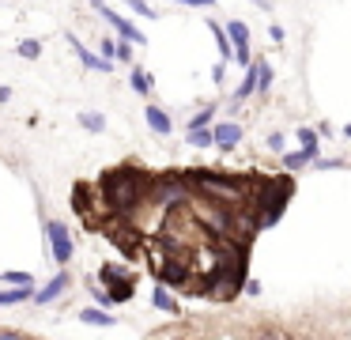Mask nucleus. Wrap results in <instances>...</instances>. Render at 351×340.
<instances>
[{
  "instance_id": "nucleus-23",
  "label": "nucleus",
  "mask_w": 351,
  "mask_h": 340,
  "mask_svg": "<svg viewBox=\"0 0 351 340\" xmlns=\"http://www.w3.org/2000/svg\"><path fill=\"white\" fill-rule=\"evenodd\" d=\"M257 76H261V91H268L276 83V72H272V65H268V60H257Z\"/></svg>"
},
{
  "instance_id": "nucleus-20",
  "label": "nucleus",
  "mask_w": 351,
  "mask_h": 340,
  "mask_svg": "<svg viewBox=\"0 0 351 340\" xmlns=\"http://www.w3.org/2000/svg\"><path fill=\"white\" fill-rule=\"evenodd\" d=\"M227 34H230V42H234V49L238 45H250V27H245V23H227Z\"/></svg>"
},
{
  "instance_id": "nucleus-29",
  "label": "nucleus",
  "mask_w": 351,
  "mask_h": 340,
  "mask_svg": "<svg viewBox=\"0 0 351 340\" xmlns=\"http://www.w3.org/2000/svg\"><path fill=\"white\" fill-rule=\"evenodd\" d=\"M313 166H317V170H336V166H343V163H340V159H321L317 155V159H313Z\"/></svg>"
},
{
  "instance_id": "nucleus-36",
  "label": "nucleus",
  "mask_w": 351,
  "mask_h": 340,
  "mask_svg": "<svg viewBox=\"0 0 351 340\" xmlns=\"http://www.w3.org/2000/svg\"><path fill=\"white\" fill-rule=\"evenodd\" d=\"M245 291H250V295H261V280H245Z\"/></svg>"
},
{
  "instance_id": "nucleus-10",
  "label": "nucleus",
  "mask_w": 351,
  "mask_h": 340,
  "mask_svg": "<svg viewBox=\"0 0 351 340\" xmlns=\"http://www.w3.org/2000/svg\"><path fill=\"white\" fill-rule=\"evenodd\" d=\"M152 306H155V310H162V314H182V306H178V299L167 291V284H159V287L152 291Z\"/></svg>"
},
{
  "instance_id": "nucleus-14",
  "label": "nucleus",
  "mask_w": 351,
  "mask_h": 340,
  "mask_svg": "<svg viewBox=\"0 0 351 340\" xmlns=\"http://www.w3.org/2000/svg\"><path fill=\"white\" fill-rule=\"evenodd\" d=\"M208 30H212V34H215V42H219V60H230V57H234V42H230L227 27H219L215 19H208Z\"/></svg>"
},
{
  "instance_id": "nucleus-8",
  "label": "nucleus",
  "mask_w": 351,
  "mask_h": 340,
  "mask_svg": "<svg viewBox=\"0 0 351 340\" xmlns=\"http://www.w3.org/2000/svg\"><path fill=\"white\" fill-rule=\"evenodd\" d=\"M238 140H242V125H238V121H219V125H215V144H219V151H234Z\"/></svg>"
},
{
  "instance_id": "nucleus-32",
  "label": "nucleus",
  "mask_w": 351,
  "mask_h": 340,
  "mask_svg": "<svg viewBox=\"0 0 351 340\" xmlns=\"http://www.w3.org/2000/svg\"><path fill=\"white\" fill-rule=\"evenodd\" d=\"M268 34H272V42H280V45H283V38H287V34H283L280 23H272V27H268Z\"/></svg>"
},
{
  "instance_id": "nucleus-9",
  "label": "nucleus",
  "mask_w": 351,
  "mask_h": 340,
  "mask_svg": "<svg viewBox=\"0 0 351 340\" xmlns=\"http://www.w3.org/2000/svg\"><path fill=\"white\" fill-rule=\"evenodd\" d=\"M257 91H261V76H257V60H253V65H245V76L234 91V102H245V98L257 95Z\"/></svg>"
},
{
  "instance_id": "nucleus-21",
  "label": "nucleus",
  "mask_w": 351,
  "mask_h": 340,
  "mask_svg": "<svg viewBox=\"0 0 351 340\" xmlns=\"http://www.w3.org/2000/svg\"><path fill=\"white\" fill-rule=\"evenodd\" d=\"M80 125H84L87 133H102V128H106V117H102V113H80Z\"/></svg>"
},
{
  "instance_id": "nucleus-2",
  "label": "nucleus",
  "mask_w": 351,
  "mask_h": 340,
  "mask_svg": "<svg viewBox=\"0 0 351 340\" xmlns=\"http://www.w3.org/2000/svg\"><path fill=\"white\" fill-rule=\"evenodd\" d=\"M193 178L189 170L185 174H159V178L152 181V189H147V204H155V208H182V204L193 201Z\"/></svg>"
},
{
  "instance_id": "nucleus-17",
  "label": "nucleus",
  "mask_w": 351,
  "mask_h": 340,
  "mask_svg": "<svg viewBox=\"0 0 351 340\" xmlns=\"http://www.w3.org/2000/svg\"><path fill=\"white\" fill-rule=\"evenodd\" d=\"M313 159H317V155H313V151H291V155H283V166H287V170H302V166H313Z\"/></svg>"
},
{
  "instance_id": "nucleus-12",
  "label": "nucleus",
  "mask_w": 351,
  "mask_h": 340,
  "mask_svg": "<svg viewBox=\"0 0 351 340\" xmlns=\"http://www.w3.org/2000/svg\"><path fill=\"white\" fill-rule=\"evenodd\" d=\"M72 208H76L80 219L95 223V216H91V189H87V185H76V193H72Z\"/></svg>"
},
{
  "instance_id": "nucleus-27",
  "label": "nucleus",
  "mask_w": 351,
  "mask_h": 340,
  "mask_svg": "<svg viewBox=\"0 0 351 340\" xmlns=\"http://www.w3.org/2000/svg\"><path fill=\"white\" fill-rule=\"evenodd\" d=\"M265 144H268V151H276V155H283V148H287V136H283V133H272Z\"/></svg>"
},
{
  "instance_id": "nucleus-15",
  "label": "nucleus",
  "mask_w": 351,
  "mask_h": 340,
  "mask_svg": "<svg viewBox=\"0 0 351 340\" xmlns=\"http://www.w3.org/2000/svg\"><path fill=\"white\" fill-rule=\"evenodd\" d=\"M144 117H147V125H152V133H159V136H170V128H174L167 117V110H159V106H147Z\"/></svg>"
},
{
  "instance_id": "nucleus-1",
  "label": "nucleus",
  "mask_w": 351,
  "mask_h": 340,
  "mask_svg": "<svg viewBox=\"0 0 351 340\" xmlns=\"http://www.w3.org/2000/svg\"><path fill=\"white\" fill-rule=\"evenodd\" d=\"M152 174L136 170V166H117V170L102 174L99 189H102V201L114 216H136V208L147 201V189H152Z\"/></svg>"
},
{
  "instance_id": "nucleus-11",
  "label": "nucleus",
  "mask_w": 351,
  "mask_h": 340,
  "mask_svg": "<svg viewBox=\"0 0 351 340\" xmlns=\"http://www.w3.org/2000/svg\"><path fill=\"white\" fill-rule=\"evenodd\" d=\"M80 321L84 325H99V329H106V325H114L117 317L110 314L106 306H87V310H80Z\"/></svg>"
},
{
  "instance_id": "nucleus-28",
  "label": "nucleus",
  "mask_w": 351,
  "mask_h": 340,
  "mask_svg": "<svg viewBox=\"0 0 351 340\" xmlns=\"http://www.w3.org/2000/svg\"><path fill=\"white\" fill-rule=\"evenodd\" d=\"M4 280H8V284H34L31 272H4Z\"/></svg>"
},
{
  "instance_id": "nucleus-31",
  "label": "nucleus",
  "mask_w": 351,
  "mask_h": 340,
  "mask_svg": "<svg viewBox=\"0 0 351 340\" xmlns=\"http://www.w3.org/2000/svg\"><path fill=\"white\" fill-rule=\"evenodd\" d=\"M212 80H215V83H223V80H227V65H223V60L212 68Z\"/></svg>"
},
{
  "instance_id": "nucleus-33",
  "label": "nucleus",
  "mask_w": 351,
  "mask_h": 340,
  "mask_svg": "<svg viewBox=\"0 0 351 340\" xmlns=\"http://www.w3.org/2000/svg\"><path fill=\"white\" fill-rule=\"evenodd\" d=\"M114 45H117L114 38H106V42H102V57H110V60H114Z\"/></svg>"
},
{
  "instance_id": "nucleus-30",
  "label": "nucleus",
  "mask_w": 351,
  "mask_h": 340,
  "mask_svg": "<svg viewBox=\"0 0 351 340\" xmlns=\"http://www.w3.org/2000/svg\"><path fill=\"white\" fill-rule=\"evenodd\" d=\"M234 60H238V65H253V60H250V45H238V49H234Z\"/></svg>"
},
{
  "instance_id": "nucleus-25",
  "label": "nucleus",
  "mask_w": 351,
  "mask_h": 340,
  "mask_svg": "<svg viewBox=\"0 0 351 340\" xmlns=\"http://www.w3.org/2000/svg\"><path fill=\"white\" fill-rule=\"evenodd\" d=\"M132 45H136V42H129V38H121V42L114 45V60H132Z\"/></svg>"
},
{
  "instance_id": "nucleus-24",
  "label": "nucleus",
  "mask_w": 351,
  "mask_h": 340,
  "mask_svg": "<svg viewBox=\"0 0 351 340\" xmlns=\"http://www.w3.org/2000/svg\"><path fill=\"white\" fill-rule=\"evenodd\" d=\"M212 121H215V106H204V110H197V113H193L189 128H200V125H212Z\"/></svg>"
},
{
  "instance_id": "nucleus-34",
  "label": "nucleus",
  "mask_w": 351,
  "mask_h": 340,
  "mask_svg": "<svg viewBox=\"0 0 351 340\" xmlns=\"http://www.w3.org/2000/svg\"><path fill=\"white\" fill-rule=\"evenodd\" d=\"M178 4H189V8H212L215 0H178Z\"/></svg>"
},
{
  "instance_id": "nucleus-13",
  "label": "nucleus",
  "mask_w": 351,
  "mask_h": 340,
  "mask_svg": "<svg viewBox=\"0 0 351 340\" xmlns=\"http://www.w3.org/2000/svg\"><path fill=\"white\" fill-rule=\"evenodd\" d=\"M27 299H34V284H12V291H0V306H16Z\"/></svg>"
},
{
  "instance_id": "nucleus-7",
  "label": "nucleus",
  "mask_w": 351,
  "mask_h": 340,
  "mask_svg": "<svg viewBox=\"0 0 351 340\" xmlns=\"http://www.w3.org/2000/svg\"><path fill=\"white\" fill-rule=\"evenodd\" d=\"M69 45L76 49V57L84 60L87 68H95V72H110V68H114V60H110V57H102V53H91V49H84V42H80L76 34H69Z\"/></svg>"
},
{
  "instance_id": "nucleus-26",
  "label": "nucleus",
  "mask_w": 351,
  "mask_h": 340,
  "mask_svg": "<svg viewBox=\"0 0 351 340\" xmlns=\"http://www.w3.org/2000/svg\"><path fill=\"white\" fill-rule=\"evenodd\" d=\"M125 4H129L136 15H144V19H155V12H152V4H147V0H125Z\"/></svg>"
},
{
  "instance_id": "nucleus-37",
  "label": "nucleus",
  "mask_w": 351,
  "mask_h": 340,
  "mask_svg": "<svg viewBox=\"0 0 351 340\" xmlns=\"http://www.w3.org/2000/svg\"><path fill=\"white\" fill-rule=\"evenodd\" d=\"M343 136H348V140H351V125H343Z\"/></svg>"
},
{
  "instance_id": "nucleus-16",
  "label": "nucleus",
  "mask_w": 351,
  "mask_h": 340,
  "mask_svg": "<svg viewBox=\"0 0 351 340\" xmlns=\"http://www.w3.org/2000/svg\"><path fill=\"white\" fill-rule=\"evenodd\" d=\"M185 140H189L193 148H212V144H215V128H208V125L189 128V136H185Z\"/></svg>"
},
{
  "instance_id": "nucleus-18",
  "label": "nucleus",
  "mask_w": 351,
  "mask_h": 340,
  "mask_svg": "<svg viewBox=\"0 0 351 340\" xmlns=\"http://www.w3.org/2000/svg\"><path fill=\"white\" fill-rule=\"evenodd\" d=\"M132 91H136V95H147V91L155 87V80H152V72H144V68H132Z\"/></svg>"
},
{
  "instance_id": "nucleus-19",
  "label": "nucleus",
  "mask_w": 351,
  "mask_h": 340,
  "mask_svg": "<svg viewBox=\"0 0 351 340\" xmlns=\"http://www.w3.org/2000/svg\"><path fill=\"white\" fill-rule=\"evenodd\" d=\"M317 128H298V144H302L306 151H313V155H321V140H317Z\"/></svg>"
},
{
  "instance_id": "nucleus-22",
  "label": "nucleus",
  "mask_w": 351,
  "mask_h": 340,
  "mask_svg": "<svg viewBox=\"0 0 351 340\" xmlns=\"http://www.w3.org/2000/svg\"><path fill=\"white\" fill-rule=\"evenodd\" d=\"M19 57H27V60H38V57H42V42H34V38H27V42H19Z\"/></svg>"
},
{
  "instance_id": "nucleus-6",
  "label": "nucleus",
  "mask_w": 351,
  "mask_h": 340,
  "mask_svg": "<svg viewBox=\"0 0 351 340\" xmlns=\"http://www.w3.org/2000/svg\"><path fill=\"white\" fill-rule=\"evenodd\" d=\"M69 284H72V276H69V272H57V276L49 280V284L42 287V291H34V299H31V302H38V306H49L53 299H61V295H64V287H69Z\"/></svg>"
},
{
  "instance_id": "nucleus-35",
  "label": "nucleus",
  "mask_w": 351,
  "mask_h": 340,
  "mask_svg": "<svg viewBox=\"0 0 351 340\" xmlns=\"http://www.w3.org/2000/svg\"><path fill=\"white\" fill-rule=\"evenodd\" d=\"M19 337H23L19 329H0V340H19Z\"/></svg>"
},
{
  "instance_id": "nucleus-3",
  "label": "nucleus",
  "mask_w": 351,
  "mask_h": 340,
  "mask_svg": "<svg viewBox=\"0 0 351 340\" xmlns=\"http://www.w3.org/2000/svg\"><path fill=\"white\" fill-rule=\"evenodd\" d=\"M99 280L110 287L114 302H129L132 291H136V280H132V272L125 269V264H102V269H99Z\"/></svg>"
},
{
  "instance_id": "nucleus-4",
  "label": "nucleus",
  "mask_w": 351,
  "mask_h": 340,
  "mask_svg": "<svg viewBox=\"0 0 351 340\" xmlns=\"http://www.w3.org/2000/svg\"><path fill=\"white\" fill-rule=\"evenodd\" d=\"M46 242H49V253H53L57 264H69L72 253H76V242H72L69 227L64 223H46Z\"/></svg>"
},
{
  "instance_id": "nucleus-5",
  "label": "nucleus",
  "mask_w": 351,
  "mask_h": 340,
  "mask_svg": "<svg viewBox=\"0 0 351 340\" xmlns=\"http://www.w3.org/2000/svg\"><path fill=\"white\" fill-rule=\"evenodd\" d=\"M99 15H102V19H106V23H110V27H114V30H117V34H121V38H129V42H136V45H144V42H147V38H144V30H136V27H132L129 19H121V15L114 12V8L99 4Z\"/></svg>"
}]
</instances>
